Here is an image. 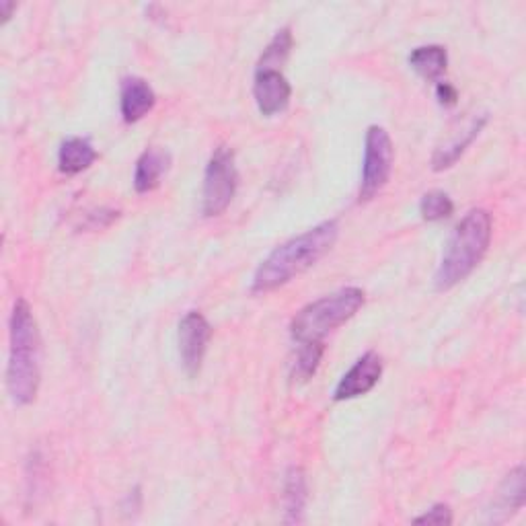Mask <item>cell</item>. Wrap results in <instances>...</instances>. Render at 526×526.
<instances>
[{
	"label": "cell",
	"instance_id": "obj_1",
	"mask_svg": "<svg viewBox=\"0 0 526 526\" xmlns=\"http://www.w3.org/2000/svg\"><path fill=\"white\" fill-rule=\"evenodd\" d=\"M340 235V227L335 220H325L315 229L298 235L280 247H276L261 266L257 268L251 284L253 294H268L286 286L296 276L311 270L315 263L325 257Z\"/></svg>",
	"mask_w": 526,
	"mask_h": 526
},
{
	"label": "cell",
	"instance_id": "obj_2",
	"mask_svg": "<svg viewBox=\"0 0 526 526\" xmlns=\"http://www.w3.org/2000/svg\"><path fill=\"white\" fill-rule=\"evenodd\" d=\"M11 350L7 364V391L15 405L35 401L42 383V340L27 300L19 298L11 313Z\"/></svg>",
	"mask_w": 526,
	"mask_h": 526
},
{
	"label": "cell",
	"instance_id": "obj_3",
	"mask_svg": "<svg viewBox=\"0 0 526 526\" xmlns=\"http://www.w3.org/2000/svg\"><path fill=\"white\" fill-rule=\"evenodd\" d=\"M494 222L492 214L477 208L471 210L450 235L438 272L434 276L436 290H450L463 282L485 257L492 243Z\"/></svg>",
	"mask_w": 526,
	"mask_h": 526
},
{
	"label": "cell",
	"instance_id": "obj_4",
	"mask_svg": "<svg viewBox=\"0 0 526 526\" xmlns=\"http://www.w3.org/2000/svg\"><path fill=\"white\" fill-rule=\"evenodd\" d=\"M364 300V290L356 286L342 288L315 300L294 315L290 323L292 340L298 344H323L329 333L348 323L364 307Z\"/></svg>",
	"mask_w": 526,
	"mask_h": 526
},
{
	"label": "cell",
	"instance_id": "obj_5",
	"mask_svg": "<svg viewBox=\"0 0 526 526\" xmlns=\"http://www.w3.org/2000/svg\"><path fill=\"white\" fill-rule=\"evenodd\" d=\"M239 173L235 163V153L227 146L216 148L204 173L202 190V212L204 216H220L227 210L237 194Z\"/></svg>",
	"mask_w": 526,
	"mask_h": 526
},
{
	"label": "cell",
	"instance_id": "obj_6",
	"mask_svg": "<svg viewBox=\"0 0 526 526\" xmlns=\"http://www.w3.org/2000/svg\"><path fill=\"white\" fill-rule=\"evenodd\" d=\"M395 150L391 136L381 126H370L364 138V165L360 181V202L377 196L391 179Z\"/></svg>",
	"mask_w": 526,
	"mask_h": 526
},
{
	"label": "cell",
	"instance_id": "obj_7",
	"mask_svg": "<svg viewBox=\"0 0 526 526\" xmlns=\"http://www.w3.org/2000/svg\"><path fill=\"white\" fill-rule=\"evenodd\" d=\"M210 337H212V327L202 313L190 311L179 321V331H177L179 356L187 377L194 379L200 374L208 352Z\"/></svg>",
	"mask_w": 526,
	"mask_h": 526
},
{
	"label": "cell",
	"instance_id": "obj_8",
	"mask_svg": "<svg viewBox=\"0 0 526 526\" xmlns=\"http://www.w3.org/2000/svg\"><path fill=\"white\" fill-rule=\"evenodd\" d=\"M383 377V358L377 352H366L344 374L333 391L335 401H350L370 393Z\"/></svg>",
	"mask_w": 526,
	"mask_h": 526
},
{
	"label": "cell",
	"instance_id": "obj_9",
	"mask_svg": "<svg viewBox=\"0 0 526 526\" xmlns=\"http://www.w3.org/2000/svg\"><path fill=\"white\" fill-rule=\"evenodd\" d=\"M253 97L261 116H278L288 107L292 97V87L282 70L257 68L253 81Z\"/></svg>",
	"mask_w": 526,
	"mask_h": 526
},
{
	"label": "cell",
	"instance_id": "obj_10",
	"mask_svg": "<svg viewBox=\"0 0 526 526\" xmlns=\"http://www.w3.org/2000/svg\"><path fill=\"white\" fill-rule=\"evenodd\" d=\"M157 103V95L144 79L140 77H128L122 81V91H120V107L122 116L128 124L140 122L144 116H148L153 111Z\"/></svg>",
	"mask_w": 526,
	"mask_h": 526
},
{
	"label": "cell",
	"instance_id": "obj_11",
	"mask_svg": "<svg viewBox=\"0 0 526 526\" xmlns=\"http://www.w3.org/2000/svg\"><path fill=\"white\" fill-rule=\"evenodd\" d=\"M169 167H171V155L165 148L153 146V148L144 150L136 163L134 190L138 194H148V192L157 190V187L161 185V179L167 175Z\"/></svg>",
	"mask_w": 526,
	"mask_h": 526
},
{
	"label": "cell",
	"instance_id": "obj_12",
	"mask_svg": "<svg viewBox=\"0 0 526 526\" xmlns=\"http://www.w3.org/2000/svg\"><path fill=\"white\" fill-rule=\"evenodd\" d=\"M485 124H487V116L481 114V116L473 118L463 130H459L444 146H440L432 157L434 171H444L448 167H453L463 157L465 150L473 144V140L481 134Z\"/></svg>",
	"mask_w": 526,
	"mask_h": 526
},
{
	"label": "cell",
	"instance_id": "obj_13",
	"mask_svg": "<svg viewBox=\"0 0 526 526\" xmlns=\"http://www.w3.org/2000/svg\"><path fill=\"white\" fill-rule=\"evenodd\" d=\"M97 161V150L87 138L72 136L60 144L58 169L64 175H79Z\"/></svg>",
	"mask_w": 526,
	"mask_h": 526
},
{
	"label": "cell",
	"instance_id": "obj_14",
	"mask_svg": "<svg viewBox=\"0 0 526 526\" xmlns=\"http://www.w3.org/2000/svg\"><path fill=\"white\" fill-rule=\"evenodd\" d=\"M522 506H524V467L518 465L514 471H510V475L500 485L496 510H490L492 520L504 522Z\"/></svg>",
	"mask_w": 526,
	"mask_h": 526
},
{
	"label": "cell",
	"instance_id": "obj_15",
	"mask_svg": "<svg viewBox=\"0 0 526 526\" xmlns=\"http://www.w3.org/2000/svg\"><path fill=\"white\" fill-rule=\"evenodd\" d=\"M284 512L286 522H300L307 506V479L303 469L292 467L284 479Z\"/></svg>",
	"mask_w": 526,
	"mask_h": 526
},
{
	"label": "cell",
	"instance_id": "obj_16",
	"mask_svg": "<svg viewBox=\"0 0 526 526\" xmlns=\"http://www.w3.org/2000/svg\"><path fill=\"white\" fill-rule=\"evenodd\" d=\"M407 60L409 66L426 81L440 79L448 66V54L442 46H420L409 54Z\"/></svg>",
	"mask_w": 526,
	"mask_h": 526
},
{
	"label": "cell",
	"instance_id": "obj_17",
	"mask_svg": "<svg viewBox=\"0 0 526 526\" xmlns=\"http://www.w3.org/2000/svg\"><path fill=\"white\" fill-rule=\"evenodd\" d=\"M298 354L292 366V379L296 383H307L315 377V372L321 364L325 346L323 344H298Z\"/></svg>",
	"mask_w": 526,
	"mask_h": 526
},
{
	"label": "cell",
	"instance_id": "obj_18",
	"mask_svg": "<svg viewBox=\"0 0 526 526\" xmlns=\"http://www.w3.org/2000/svg\"><path fill=\"white\" fill-rule=\"evenodd\" d=\"M292 44H294V40H292L290 27L280 29V31L274 35V40L270 42V46H268L266 50H263L257 68H274V70H280L278 66H282V64L288 60L290 50H292Z\"/></svg>",
	"mask_w": 526,
	"mask_h": 526
},
{
	"label": "cell",
	"instance_id": "obj_19",
	"mask_svg": "<svg viewBox=\"0 0 526 526\" xmlns=\"http://www.w3.org/2000/svg\"><path fill=\"white\" fill-rule=\"evenodd\" d=\"M455 212V204L450 200V196L446 192L434 190L422 196L420 200V214L424 220L428 222H440L453 216Z\"/></svg>",
	"mask_w": 526,
	"mask_h": 526
},
{
	"label": "cell",
	"instance_id": "obj_20",
	"mask_svg": "<svg viewBox=\"0 0 526 526\" xmlns=\"http://www.w3.org/2000/svg\"><path fill=\"white\" fill-rule=\"evenodd\" d=\"M413 524H436V526L453 524V510H450L446 504H436L426 514L413 520Z\"/></svg>",
	"mask_w": 526,
	"mask_h": 526
},
{
	"label": "cell",
	"instance_id": "obj_21",
	"mask_svg": "<svg viewBox=\"0 0 526 526\" xmlns=\"http://www.w3.org/2000/svg\"><path fill=\"white\" fill-rule=\"evenodd\" d=\"M120 212L118 210H109V208H101V210H95L89 214L87 222H85V229H91V231H101V229H107L111 222L118 220Z\"/></svg>",
	"mask_w": 526,
	"mask_h": 526
},
{
	"label": "cell",
	"instance_id": "obj_22",
	"mask_svg": "<svg viewBox=\"0 0 526 526\" xmlns=\"http://www.w3.org/2000/svg\"><path fill=\"white\" fill-rule=\"evenodd\" d=\"M436 99L440 101V105L444 107H453L457 105V99H459V93L457 89L450 85V83H438L436 87Z\"/></svg>",
	"mask_w": 526,
	"mask_h": 526
},
{
	"label": "cell",
	"instance_id": "obj_23",
	"mask_svg": "<svg viewBox=\"0 0 526 526\" xmlns=\"http://www.w3.org/2000/svg\"><path fill=\"white\" fill-rule=\"evenodd\" d=\"M15 11L17 3H13V0H0V17H3V23H7Z\"/></svg>",
	"mask_w": 526,
	"mask_h": 526
}]
</instances>
